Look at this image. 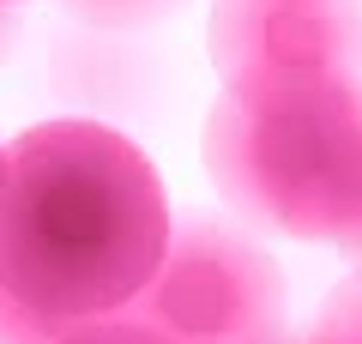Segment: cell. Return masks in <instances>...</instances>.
<instances>
[{"label":"cell","instance_id":"cell-9","mask_svg":"<svg viewBox=\"0 0 362 344\" xmlns=\"http://www.w3.org/2000/svg\"><path fill=\"white\" fill-rule=\"evenodd\" d=\"M6 6H25V0H0V13H6Z\"/></svg>","mask_w":362,"mask_h":344},{"label":"cell","instance_id":"cell-1","mask_svg":"<svg viewBox=\"0 0 362 344\" xmlns=\"http://www.w3.org/2000/svg\"><path fill=\"white\" fill-rule=\"evenodd\" d=\"M169 200L109 121L61 115L0 145V296L42 320L121 314L157 272Z\"/></svg>","mask_w":362,"mask_h":344},{"label":"cell","instance_id":"cell-5","mask_svg":"<svg viewBox=\"0 0 362 344\" xmlns=\"http://www.w3.org/2000/svg\"><path fill=\"white\" fill-rule=\"evenodd\" d=\"M308 344H362V266L332 284V296L308 326Z\"/></svg>","mask_w":362,"mask_h":344},{"label":"cell","instance_id":"cell-10","mask_svg":"<svg viewBox=\"0 0 362 344\" xmlns=\"http://www.w3.org/2000/svg\"><path fill=\"white\" fill-rule=\"evenodd\" d=\"M350 254H362V236H356V242H350Z\"/></svg>","mask_w":362,"mask_h":344},{"label":"cell","instance_id":"cell-3","mask_svg":"<svg viewBox=\"0 0 362 344\" xmlns=\"http://www.w3.org/2000/svg\"><path fill=\"white\" fill-rule=\"evenodd\" d=\"M121 314L169 344H284L290 284L247 229L194 212L169 224L157 272Z\"/></svg>","mask_w":362,"mask_h":344},{"label":"cell","instance_id":"cell-2","mask_svg":"<svg viewBox=\"0 0 362 344\" xmlns=\"http://www.w3.org/2000/svg\"><path fill=\"white\" fill-rule=\"evenodd\" d=\"M199 157L242 217L296 242L350 248L362 236V91L320 85L266 103L218 97Z\"/></svg>","mask_w":362,"mask_h":344},{"label":"cell","instance_id":"cell-4","mask_svg":"<svg viewBox=\"0 0 362 344\" xmlns=\"http://www.w3.org/2000/svg\"><path fill=\"white\" fill-rule=\"evenodd\" d=\"M206 55L235 103L320 85L362 91V0H211Z\"/></svg>","mask_w":362,"mask_h":344},{"label":"cell","instance_id":"cell-7","mask_svg":"<svg viewBox=\"0 0 362 344\" xmlns=\"http://www.w3.org/2000/svg\"><path fill=\"white\" fill-rule=\"evenodd\" d=\"M61 344H169L163 332L139 326L133 314H103V320H78Z\"/></svg>","mask_w":362,"mask_h":344},{"label":"cell","instance_id":"cell-6","mask_svg":"<svg viewBox=\"0 0 362 344\" xmlns=\"http://www.w3.org/2000/svg\"><path fill=\"white\" fill-rule=\"evenodd\" d=\"M181 6H187V0H66V13L85 18V25H97V30H145V25H157V18L181 13Z\"/></svg>","mask_w":362,"mask_h":344},{"label":"cell","instance_id":"cell-8","mask_svg":"<svg viewBox=\"0 0 362 344\" xmlns=\"http://www.w3.org/2000/svg\"><path fill=\"white\" fill-rule=\"evenodd\" d=\"M66 332H73V326L42 320V314H30V308H18V302L0 296V344H61Z\"/></svg>","mask_w":362,"mask_h":344}]
</instances>
